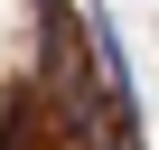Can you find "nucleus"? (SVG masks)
Segmentation results:
<instances>
[{
	"mask_svg": "<svg viewBox=\"0 0 159 150\" xmlns=\"http://www.w3.org/2000/svg\"><path fill=\"white\" fill-rule=\"evenodd\" d=\"M94 56H103V85H112V103H131V56H122V28L94 10Z\"/></svg>",
	"mask_w": 159,
	"mask_h": 150,
	"instance_id": "f257e3e1",
	"label": "nucleus"
}]
</instances>
